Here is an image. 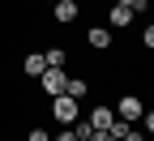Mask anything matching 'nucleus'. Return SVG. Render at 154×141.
<instances>
[{"label":"nucleus","instance_id":"obj_1","mask_svg":"<svg viewBox=\"0 0 154 141\" xmlns=\"http://www.w3.org/2000/svg\"><path fill=\"white\" fill-rule=\"evenodd\" d=\"M51 120H56L60 128L77 124V120H82V103H77L73 94H56V98H51Z\"/></svg>","mask_w":154,"mask_h":141},{"label":"nucleus","instance_id":"obj_2","mask_svg":"<svg viewBox=\"0 0 154 141\" xmlns=\"http://www.w3.org/2000/svg\"><path fill=\"white\" fill-rule=\"evenodd\" d=\"M64 86H69V73H64V69H43V77H38V90H43L47 98L64 94Z\"/></svg>","mask_w":154,"mask_h":141},{"label":"nucleus","instance_id":"obj_3","mask_svg":"<svg viewBox=\"0 0 154 141\" xmlns=\"http://www.w3.org/2000/svg\"><path fill=\"white\" fill-rule=\"evenodd\" d=\"M141 115H146V103H141L137 94H124L120 103H116V120H128V124H137Z\"/></svg>","mask_w":154,"mask_h":141},{"label":"nucleus","instance_id":"obj_4","mask_svg":"<svg viewBox=\"0 0 154 141\" xmlns=\"http://www.w3.org/2000/svg\"><path fill=\"white\" fill-rule=\"evenodd\" d=\"M51 17H56L60 26H69V22L82 17V5H77V0H56V5H51Z\"/></svg>","mask_w":154,"mask_h":141},{"label":"nucleus","instance_id":"obj_5","mask_svg":"<svg viewBox=\"0 0 154 141\" xmlns=\"http://www.w3.org/2000/svg\"><path fill=\"white\" fill-rule=\"evenodd\" d=\"M133 17H137V13H133L128 5H111V13H107V26H111V30H124V26H133Z\"/></svg>","mask_w":154,"mask_h":141},{"label":"nucleus","instance_id":"obj_6","mask_svg":"<svg viewBox=\"0 0 154 141\" xmlns=\"http://www.w3.org/2000/svg\"><path fill=\"white\" fill-rule=\"evenodd\" d=\"M86 43L99 47V51H107V47H111V26H90V30H86Z\"/></svg>","mask_w":154,"mask_h":141},{"label":"nucleus","instance_id":"obj_7","mask_svg":"<svg viewBox=\"0 0 154 141\" xmlns=\"http://www.w3.org/2000/svg\"><path fill=\"white\" fill-rule=\"evenodd\" d=\"M86 120H90V128H111V124H116V107H103V103H99Z\"/></svg>","mask_w":154,"mask_h":141},{"label":"nucleus","instance_id":"obj_8","mask_svg":"<svg viewBox=\"0 0 154 141\" xmlns=\"http://www.w3.org/2000/svg\"><path fill=\"white\" fill-rule=\"evenodd\" d=\"M43 69H47V60H43V51H30V56L22 60V73H26V77H43Z\"/></svg>","mask_w":154,"mask_h":141},{"label":"nucleus","instance_id":"obj_9","mask_svg":"<svg viewBox=\"0 0 154 141\" xmlns=\"http://www.w3.org/2000/svg\"><path fill=\"white\" fill-rule=\"evenodd\" d=\"M64 94H73L77 103H82V98L90 94V81H86V77H69V86H64Z\"/></svg>","mask_w":154,"mask_h":141},{"label":"nucleus","instance_id":"obj_10","mask_svg":"<svg viewBox=\"0 0 154 141\" xmlns=\"http://www.w3.org/2000/svg\"><path fill=\"white\" fill-rule=\"evenodd\" d=\"M43 60H47V69H64V64H69V51H64V47H47Z\"/></svg>","mask_w":154,"mask_h":141},{"label":"nucleus","instance_id":"obj_11","mask_svg":"<svg viewBox=\"0 0 154 141\" xmlns=\"http://www.w3.org/2000/svg\"><path fill=\"white\" fill-rule=\"evenodd\" d=\"M141 133L154 137V107H146V115H141Z\"/></svg>","mask_w":154,"mask_h":141},{"label":"nucleus","instance_id":"obj_12","mask_svg":"<svg viewBox=\"0 0 154 141\" xmlns=\"http://www.w3.org/2000/svg\"><path fill=\"white\" fill-rule=\"evenodd\" d=\"M51 141H86V137H77V128H73V124H69V128H60V133H56V137H51Z\"/></svg>","mask_w":154,"mask_h":141},{"label":"nucleus","instance_id":"obj_13","mask_svg":"<svg viewBox=\"0 0 154 141\" xmlns=\"http://www.w3.org/2000/svg\"><path fill=\"white\" fill-rule=\"evenodd\" d=\"M26 141H51V133H47V128H30V133H26Z\"/></svg>","mask_w":154,"mask_h":141},{"label":"nucleus","instance_id":"obj_14","mask_svg":"<svg viewBox=\"0 0 154 141\" xmlns=\"http://www.w3.org/2000/svg\"><path fill=\"white\" fill-rule=\"evenodd\" d=\"M90 141H116L111 128H90Z\"/></svg>","mask_w":154,"mask_h":141},{"label":"nucleus","instance_id":"obj_15","mask_svg":"<svg viewBox=\"0 0 154 141\" xmlns=\"http://www.w3.org/2000/svg\"><path fill=\"white\" fill-rule=\"evenodd\" d=\"M111 5H128V9H133V13H141V9H146V5H150V0H111Z\"/></svg>","mask_w":154,"mask_h":141},{"label":"nucleus","instance_id":"obj_16","mask_svg":"<svg viewBox=\"0 0 154 141\" xmlns=\"http://www.w3.org/2000/svg\"><path fill=\"white\" fill-rule=\"evenodd\" d=\"M141 43H146V47H150V51H154V22H150V26H146V30H141Z\"/></svg>","mask_w":154,"mask_h":141},{"label":"nucleus","instance_id":"obj_17","mask_svg":"<svg viewBox=\"0 0 154 141\" xmlns=\"http://www.w3.org/2000/svg\"><path fill=\"white\" fill-rule=\"evenodd\" d=\"M150 5H154V0H150Z\"/></svg>","mask_w":154,"mask_h":141}]
</instances>
